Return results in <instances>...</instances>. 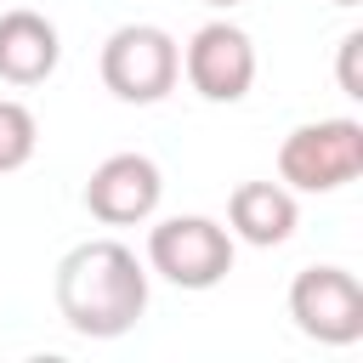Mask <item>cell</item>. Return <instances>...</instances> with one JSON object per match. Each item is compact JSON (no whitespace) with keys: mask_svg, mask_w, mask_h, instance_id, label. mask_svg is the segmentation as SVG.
I'll use <instances>...</instances> for the list:
<instances>
[{"mask_svg":"<svg viewBox=\"0 0 363 363\" xmlns=\"http://www.w3.org/2000/svg\"><path fill=\"white\" fill-rule=\"evenodd\" d=\"M204 6H216V11H227V6H238V0H204Z\"/></svg>","mask_w":363,"mask_h":363,"instance_id":"obj_12","label":"cell"},{"mask_svg":"<svg viewBox=\"0 0 363 363\" xmlns=\"http://www.w3.org/2000/svg\"><path fill=\"white\" fill-rule=\"evenodd\" d=\"M159 199H164V176L147 153H108L85 182V210L102 227H136L159 210Z\"/></svg>","mask_w":363,"mask_h":363,"instance_id":"obj_7","label":"cell"},{"mask_svg":"<svg viewBox=\"0 0 363 363\" xmlns=\"http://www.w3.org/2000/svg\"><path fill=\"white\" fill-rule=\"evenodd\" d=\"M62 62V34L51 17L17 6V11H0V79L6 85H40L51 79Z\"/></svg>","mask_w":363,"mask_h":363,"instance_id":"obj_8","label":"cell"},{"mask_svg":"<svg viewBox=\"0 0 363 363\" xmlns=\"http://www.w3.org/2000/svg\"><path fill=\"white\" fill-rule=\"evenodd\" d=\"M301 210H295V193L284 182H238L233 199H227V233L255 244V250H272L295 233Z\"/></svg>","mask_w":363,"mask_h":363,"instance_id":"obj_9","label":"cell"},{"mask_svg":"<svg viewBox=\"0 0 363 363\" xmlns=\"http://www.w3.org/2000/svg\"><path fill=\"white\" fill-rule=\"evenodd\" d=\"M147 267L176 289H216L233 272V233L210 216H170L147 233Z\"/></svg>","mask_w":363,"mask_h":363,"instance_id":"obj_4","label":"cell"},{"mask_svg":"<svg viewBox=\"0 0 363 363\" xmlns=\"http://www.w3.org/2000/svg\"><path fill=\"white\" fill-rule=\"evenodd\" d=\"M357 176H363V125L357 119L295 125L278 147V182L289 193H335Z\"/></svg>","mask_w":363,"mask_h":363,"instance_id":"obj_2","label":"cell"},{"mask_svg":"<svg viewBox=\"0 0 363 363\" xmlns=\"http://www.w3.org/2000/svg\"><path fill=\"white\" fill-rule=\"evenodd\" d=\"M176 74H182V45L159 23H119L102 40V85L119 102L147 108L176 91Z\"/></svg>","mask_w":363,"mask_h":363,"instance_id":"obj_3","label":"cell"},{"mask_svg":"<svg viewBox=\"0 0 363 363\" xmlns=\"http://www.w3.org/2000/svg\"><path fill=\"white\" fill-rule=\"evenodd\" d=\"M187 85L204 102H244L255 85V45L238 23H204L182 51Z\"/></svg>","mask_w":363,"mask_h":363,"instance_id":"obj_6","label":"cell"},{"mask_svg":"<svg viewBox=\"0 0 363 363\" xmlns=\"http://www.w3.org/2000/svg\"><path fill=\"white\" fill-rule=\"evenodd\" d=\"M34 147H40V125H34V113H28L17 96H0V176L23 170V164L34 159Z\"/></svg>","mask_w":363,"mask_h":363,"instance_id":"obj_10","label":"cell"},{"mask_svg":"<svg viewBox=\"0 0 363 363\" xmlns=\"http://www.w3.org/2000/svg\"><path fill=\"white\" fill-rule=\"evenodd\" d=\"M289 318L318 346L363 340V284L346 267H301L289 284Z\"/></svg>","mask_w":363,"mask_h":363,"instance_id":"obj_5","label":"cell"},{"mask_svg":"<svg viewBox=\"0 0 363 363\" xmlns=\"http://www.w3.org/2000/svg\"><path fill=\"white\" fill-rule=\"evenodd\" d=\"M57 312L85 340H119L147 312V272L130 244L85 238L57 261Z\"/></svg>","mask_w":363,"mask_h":363,"instance_id":"obj_1","label":"cell"},{"mask_svg":"<svg viewBox=\"0 0 363 363\" xmlns=\"http://www.w3.org/2000/svg\"><path fill=\"white\" fill-rule=\"evenodd\" d=\"M329 6H357V0H329Z\"/></svg>","mask_w":363,"mask_h":363,"instance_id":"obj_13","label":"cell"},{"mask_svg":"<svg viewBox=\"0 0 363 363\" xmlns=\"http://www.w3.org/2000/svg\"><path fill=\"white\" fill-rule=\"evenodd\" d=\"M357 51H363V34H346V40H340V62H335V74H340V91H346V96H363Z\"/></svg>","mask_w":363,"mask_h":363,"instance_id":"obj_11","label":"cell"}]
</instances>
